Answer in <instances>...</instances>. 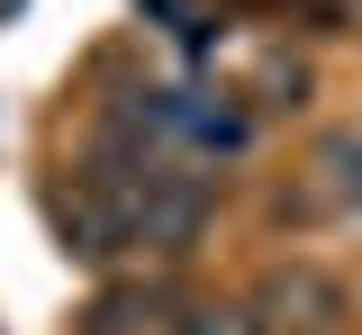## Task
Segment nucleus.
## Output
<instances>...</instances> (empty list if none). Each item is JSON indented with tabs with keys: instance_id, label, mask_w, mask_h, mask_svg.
I'll list each match as a JSON object with an SVG mask.
<instances>
[{
	"instance_id": "f03ea898",
	"label": "nucleus",
	"mask_w": 362,
	"mask_h": 335,
	"mask_svg": "<svg viewBox=\"0 0 362 335\" xmlns=\"http://www.w3.org/2000/svg\"><path fill=\"white\" fill-rule=\"evenodd\" d=\"M317 172H326L335 208H362V145L354 136H326V145H317Z\"/></svg>"
},
{
	"instance_id": "20e7f679",
	"label": "nucleus",
	"mask_w": 362,
	"mask_h": 335,
	"mask_svg": "<svg viewBox=\"0 0 362 335\" xmlns=\"http://www.w3.org/2000/svg\"><path fill=\"white\" fill-rule=\"evenodd\" d=\"M263 91H272V109H299V91H308V73H299V64H272V73H263Z\"/></svg>"
},
{
	"instance_id": "f257e3e1",
	"label": "nucleus",
	"mask_w": 362,
	"mask_h": 335,
	"mask_svg": "<svg viewBox=\"0 0 362 335\" xmlns=\"http://www.w3.org/2000/svg\"><path fill=\"white\" fill-rule=\"evenodd\" d=\"M54 227H64V245H73V254H90V263L127 245V218H118V208H109L100 191H73V199H54Z\"/></svg>"
},
{
	"instance_id": "7ed1b4c3",
	"label": "nucleus",
	"mask_w": 362,
	"mask_h": 335,
	"mask_svg": "<svg viewBox=\"0 0 362 335\" xmlns=\"http://www.w3.org/2000/svg\"><path fill=\"white\" fill-rule=\"evenodd\" d=\"M181 335H254V327H245V308H190Z\"/></svg>"
}]
</instances>
